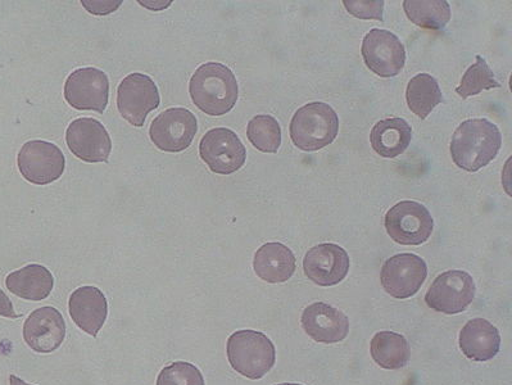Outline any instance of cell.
<instances>
[{
	"instance_id": "obj_1",
	"label": "cell",
	"mask_w": 512,
	"mask_h": 385,
	"mask_svg": "<svg viewBox=\"0 0 512 385\" xmlns=\"http://www.w3.org/2000/svg\"><path fill=\"white\" fill-rule=\"evenodd\" d=\"M501 146L497 125L487 119H471L462 122L453 134L451 156L460 169L477 172L495 160Z\"/></svg>"
},
{
	"instance_id": "obj_2",
	"label": "cell",
	"mask_w": 512,
	"mask_h": 385,
	"mask_svg": "<svg viewBox=\"0 0 512 385\" xmlns=\"http://www.w3.org/2000/svg\"><path fill=\"white\" fill-rule=\"evenodd\" d=\"M190 98L208 116L229 113L238 101L237 77L228 66L207 62L199 66L189 83Z\"/></svg>"
},
{
	"instance_id": "obj_3",
	"label": "cell",
	"mask_w": 512,
	"mask_h": 385,
	"mask_svg": "<svg viewBox=\"0 0 512 385\" xmlns=\"http://www.w3.org/2000/svg\"><path fill=\"white\" fill-rule=\"evenodd\" d=\"M226 355L237 373L258 380L274 368L276 351L273 342L256 330H239L226 343Z\"/></svg>"
},
{
	"instance_id": "obj_4",
	"label": "cell",
	"mask_w": 512,
	"mask_h": 385,
	"mask_svg": "<svg viewBox=\"0 0 512 385\" xmlns=\"http://www.w3.org/2000/svg\"><path fill=\"white\" fill-rule=\"evenodd\" d=\"M339 117L332 106L312 102L299 108L291 122V139L305 152L320 151L337 138Z\"/></svg>"
},
{
	"instance_id": "obj_5",
	"label": "cell",
	"mask_w": 512,
	"mask_h": 385,
	"mask_svg": "<svg viewBox=\"0 0 512 385\" xmlns=\"http://www.w3.org/2000/svg\"><path fill=\"white\" fill-rule=\"evenodd\" d=\"M385 230L402 246H420L433 233L434 220L428 208L415 201H401L387 212Z\"/></svg>"
},
{
	"instance_id": "obj_6",
	"label": "cell",
	"mask_w": 512,
	"mask_h": 385,
	"mask_svg": "<svg viewBox=\"0 0 512 385\" xmlns=\"http://www.w3.org/2000/svg\"><path fill=\"white\" fill-rule=\"evenodd\" d=\"M17 165L21 175L29 183L48 185L63 175L66 158L56 144L44 140H30L18 152Z\"/></svg>"
},
{
	"instance_id": "obj_7",
	"label": "cell",
	"mask_w": 512,
	"mask_h": 385,
	"mask_svg": "<svg viewBox=\"0 0 512 385\" xmlns=\"http://www.w3.org/2000/svg\"><path fill=\"white\" fill-rule=\"evenodd\" d=\"M161 104L160 92L152 77L130 74L121 81L117 89V108L120 115L135 128H142L149 113Z\"/></svg>"
},
{
	"instance_id": "obj_8",
	"label": "cell",
	"mask_w": 512,
	"mask_h": 385,
	"mask_svg": "<svg viewBox=\"0 0 512 385\" xmlns=\"http://www.w3.org/2000/svg\"><path fill=\"white\" fill-rule=\"evenodd\" d=\"M475 282L473 276L461 270L446 271L438 276L425 294V302L432 310L446 315L461 314L473 303Z\"/></svg>"
},
{
	"instance_id": "obj_9",
	"label": "cell",
	"mask_w": 512,
	"mask_h": 385,
	"mask_svg": "<svg viewBox=\"0 0 512 385\" xmlns=\"http://www.w3.org/2000/svg\"><path fill=\"white\" fill-rule=\"evenodd\" d=\"M198 131L196 116L185 108H170L152 121L149 138L163 152L179 153L192 146Z\"/></svg>"
},
{
	"instance_id": "obj_10",
	"label": "cell",
	"mask_w": 512,
	"mask_h": 385,
	"mask_svg": "<svg viewBox=\"0 0 512 385\" xmlns=\"http://www.w3.org/2000/svg\"><path fill=\"white\" fill-rule=\"evenodd\" d=\"M199 156L215 174L230 175L246 163L247 149L233 130L216 128L202 138Z\"/></svg>"
},
{
	"instance_id": "obj_11",
	"label": "cell",
	"mask_w": 512,
	"mask_h": 385,
	"mask_svg": "<svg viewBox=\"0 0 512 385\" xmlns=\"http://www.w3.org/2000/svg\"><path fill=\"white\" fill-rule=\"evenodd\" d=\"M63 94L66 102L77 111L103 113L110 98V80L95 67H83L67 77Z\"/></svg>"
},
{
	"instance_id": "obj_12",
	"label": "cell",
	"mask_w": 512,
	"mask_h": 385,
	"mask_svg": "<svg viewBox=\"0 0 512 385\" xmlns=\"http://www.w3.org/2000/svg\"><path fill=\"white\" fill-rule=\"evenodd\" d=\"M428 276L427 262L412 253L388 258L380 271L384 291L397 300H406L420 291Z\"/></svg>"
},
{
	"instance_id": "obj_13",
	"label": "cell",
	"mask_w": 512,
	"mask_h": 385,
	"mask_svg": "<svg viewBox=\"0 0 512 385\" xmlns=\"http://www.w3.org/2000/svg\"><path fill=\"white\" fill-rule=\"evenodd\" d=\"M361 53L369 70L384 79L397 76L405 67L406 49L398 36L388 30H370L362 42Z\"/></svg>"
},
{
	"instance_id": "obj_14",
	"label": "cell",
	"mask_w": 512,
	"mask_h": 385,
	"mask_svg": "<svg viewBox=\"0 0 512 385\" xmlns=\"http://www.w3.org/2000/svg\"><path fill=\"white\" fill-rule=\"evenodd\" d=\"M66 143L75 157L88 163L107 162L112 152L110 134L92 117L72 121L66 130Z\"/></svg>"
},
{
	"instance_id": "obj_15",
	"label": "cell",
	"mask_w": 512,
	"mask_h": 385,
	"mask_svg": "<svg viewBox=\"0 0 512 385\" xmlns=\"http://www.w3.org/2000/svg\"><path fill=\"white\" fill-rule=\"evenodd\" d=\"M350 266L348 253L333 243L312 247L303 260V270L307 278L320 287H333L343 282Z\"/></svg>"
},
{
	"instance_id": "obj_16",
	"label": "cell",
	"mask_w": 512,
	"mask_h": 385,
	"mask_svg": "<svg viewBox=\"0 0 512 385\" xmlns=\"http://www.w3.org/2000/svg\"><path fill=\"white\" fill-rule=\"evenodd\" d=\"M65 337V319L57 308H38L25 321L24 339L35 352L52 353L61 347Z\"/></svg>"
},
{
	"instance_id": "obj_17",
	"label": "cell",
	"mask_w": 512,
	"mask_h": 385,
	"mask_svg": "<svg viewBox=\"0 0 512 385\" xmlns=\"http://www.w3.org/2000/svg\"><path fill=\"white\" fill-rule=\"evenodd\" d=\"M302 326L314 341L338 343L350 333V321L342 311L324 302L312 303L302 314Z\"/></svg>"
},
{
	"instance_id": "obj_18",
	"label": "cell",
	"mask_w": 512,
	"mask_h": 385,
	"mask_svg": "<svg viewBox=\"0 0 512 385\" xmlns=\"http://www.w3.org/2000/svg\"><path fill=\"white\" fill-rule=\"evenodd\" d=\"M69 311L74 323L95 338L107 320V298L97 287H80L71 294Z\"/></svg>"
},
{
	"instance_id": "obj_19",
	"label": "cell",
	"mask_w": 512,
	"mask_h": 385,
	"mask_svg": "<svg viewBox=\"0 0 512 385\" xmlns=\"http://www.w3.org/2000/svg\"><path fill=\"white\" fill-rule=\"evenodd\" d=\"M460 348L469 360L495 359L501 348V335L495 325L484 319H473L462 328Z\"/></svg>"
},
{
	"instance_id": "obj_20",
	"label": "cell",
	"mask_w": 512,
	"mask_h": 385,
	"mask_svg": "<svg viewBox=\"0 0 512 385\" xmlns=\"http://www.w3.org/2000/svg\"><path fill=\"white\" fill-rule=\"evenodd\" d=\"M253 269L266 283H285L296 273V257L283 243H266L256 252Z\"/></svg>"
},
{
	"instance_id": "obj_21",
	"label": "cell",
	"mask_w": 512,
	"mask_h": 385,
	"mask_svg": "<svg viewBox=\"0 0 512 385\" xmlns=\"http://www.w3.org/2000/svg\"><path fill=\"white\" fill-rule=\"evenodd\" d=\"M412 139V128L409 122L392 117L375 124L371 129V148L384 158H396L409 148Z\"/></svg>"
},
{
	"instance_id": "obj_22",
	"label": "cell",
	"mask_w": 512,
	"mask_h": 385,
	"mask_svg": "<svg viewBox=\"0 0 512 385\" xmlns=\"http://www.w3.org/2000/svg\"><path fill=\"white\" fill-rule=\"evenodd\" d=\"M8 291L29 301H43L49 297L54 287V278L42 265H27L13 271L6 279Z\"/></svg>"
},
{
	"instance_id": "obj_23",
	"label": "cell",
	"mask_w": 512,
	"mask_h": 385,
	"mask_svg": "<svg viewBox=\"0 0 512 385\" xmlns=\"http://www.w3.org/2000/svg\"><path fill=\"white\" fill-rule=\"evenodd\" d=\"M370 353L376 364L387 370L405 368L411 356L409 342L403 335L393 332L376 333L371 339Z\"/></svg>"
},
{
	"instance_id": "obj_24",
	"label": "cell",
	"mask_w": 512,
	"mask_h": 385,
	"mask_svg": "<svg viewBox=\"0 0 512 385\" xmlns=\"http://www.w3.org/2000/svg\"><path fill=\"white\" fill-rule=\"evenodd\" d=\"M406 101L411 112L421 120L427 119L434 108L443 101V94L436 77L419 74L412 77L406 90Z\"/></svg>"
},
{
	"instance_id": "obj_25",
	"label": "cell",
	"mask_w": 512,
	"mask_h": 385,
	"mask_svg": "<svg viewBox=\"0 0 512 385\" xmlns=\"http://www.w3.org/2000/svg\"><path fill=\"white\" fill-rule=\"evenodd\" d=\"M406 16L412 24L428 30H443L451 20L450 3L446 0H405Z\"/></svg>"
},
{
	"instance_id": "obj_26",
	"label": "cell",
	"mask_w": 512,
	"mask_h": 385,
	"mask_svg": "<svg viewBox=\"0 0 512 385\" xmlns=\"http://www.w3.org/2000/svg\"><path fill=\"white\" fill-rule=\"evenodd\" d=\"M247 138L258 151L276 153L282 146V129L275 117L258 115L248 122Z\"/></svg>"
},
{
	"instance_id": "obj_27",
	"label": "cell",
	"mask_w": 512,
	"mask_h": 385,
	"mask_svg": "<svg viewBox=\"0 0 512 385\" xmlns=\"http://www.w3.org/2000/svg\"><path fill=\"white\" fill-rule=\"evenodd\" d=\"M477 62L470 66L465 75L462 76L461 84L456 89V93L462 99L478 95L483 90L500 88L501 84L495 79V74L489 69L486 60L482 56H477Z\"/></svg>"
},
{
	"instance_id": "obj_28",
	"label": "cell",
	"mask_w": 512,
	"mask_h": 385,
	"mask_svg": "<svg viewBox=\"0 0 512 385\" xmlns=\"http://www.w3.org/2000/svg\"><path fill=\"white\" fill-rule=\"evenodd\" d=\"M156 385H205V379L196 365L178 361L161 370Z\"/></svg>"
},
{
	"instance_id": "obj_29",
	"label": "cell",
	"mask_w": 512,
	"mask_h": 385,
	"mask_svg": "<svg viewBox=\"0 0 512 385\" xmlns=\"http://www.w3.org/2000/svg\"><path fill=\"white\" fill-rule=\"evenodd\" d=\"M344 7L353 17L361 20L383 21L384 2L383 0H343Z\"/></svg>"
},
{
	"instance_id": "obj_30",
	"label": "cell",
	"mask_w": 512,
	"mask_h": 385,
	"mask_svg": "<svg viewBox=\"0 0 512 385\" xmlns=\"http://www.w3.org/2000/svg\"><path fill=\"white\" fill-rule=\"evenodd\" d=\"M81 4H83L86 11L92 13L94 16H107L110 13L117 11L121 6V0H115V2H111V0H101V2H93V0H81Z\"/></svg>"
},
{
	"instance_id": "obj_31",
	"label": "cell",
	"mask_w": 512,
	"mask_h": 385,
	"mask_svg": "<svg viewBox=\"0 0 512 385\" xmlns=\"http://www.w3.org/2000/svg\"><path fill=\"white\" fill-rule=\"evenodd\" d=\"M0 316L8 317V319H18L22 315L16 314L15 308H13L11 300L7 297V294L0 289Z\"/></svg>"
},
{
	"instance_id": "obj_32",
	"label": "cell",
	"mask_w": 512,
	"mask_h": 385,
	"mask_svg": "<svg viewBox=\"0 0 512 385\" xmlns=\"http://www.w3.org/2000/svg\"><path fill=\"white\" fill-rule=\"evenodd\" d=\"M140 6L146 7L148 9H152V11H161V9H165L171 6L172 2H144V0H138Z\"/></svg>"
},
{
	"instance_id": "obj_33",
	"label": "cell",
	"mask_w": 512,
	"mask_h": 385,
	"mask_svg": "<svg viewBox=\"0 0 512 385\" xmlns=\"http://www.w3.org/2000/svg\"><path fill=\"white\" fill-rule=\"evenodd\" d=\"M9 383H11V385H31L25 383L24 380L15 377V375H11V377H9Z\"/></svg>"
},
{
	"instance_id": "obj_34",
	"label": "cell",
	"mask_w": 512,
	"mask_h": 385,
	"mask_svg": "<svg viewBox=\"0 0 512 385\" xmlns=\"http://www.w3.org/2000/svg\"><path fill=\"white\" fill-rule=\"evenodd\" d=\"M276 385H302V384H296V383H283V384H276Z\"/></svg>"
}]
</instances>
